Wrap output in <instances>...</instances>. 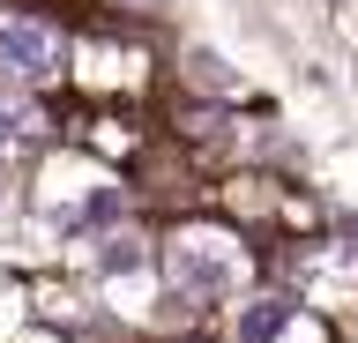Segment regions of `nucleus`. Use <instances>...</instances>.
Masks as SVG:
<instances>
[{"label":"nucleus","instance_id":"f03ea898","mask_svg":"<svg viewBox=\"0 0 358 343\" xmlns=\"http://www.w3.org/2000/svg\"><path fill=\"white\" fill-rule=\"evenodd\" d=\"M60 38L45 15H0V82H52Z\"/></svg>","mask_w":358,"mask_h":343},{"label":"nucleus","instance_id":"20e7f679","mask_svg":"<svg viewBox=\"0 0 358 343\" xmlns=\"http://www.w3.org/2000/svg\"><path fill=\"white\" fill-rule=\"evenodd\" d=\"M15 142H30V119L15 105H0V149H15Z\"/></svg>","mask_w":358,"mask_h":343},{"label":"nucleus","instance_id":"f257e3e1","mask_svg":"<svg viewBox=\"0 0 358 343\" xmlns=\"http://www.w3.org/2000/svg\"><path fill=\"white\" fill-rule=\"evenodd\" d=\"M164 269H172L179 291H194V298H224L231 284H239V254L224 247V239H209V231H187V239H172Z\"/></svg>","mask_w":358,"mask_h":343},{"label":"nucleus","instance_id":"7ed1b4c3","mask_svg":"<svg viewBox=\"0 0 358 343\" xmlns=\"http://www.w3.org/2000/svg\"><path fill=\"white\" fill-rule=\"evenodd\" d=\"M284 328H291V306H284V298H268V306H254V314L239 321V343H276Z\"/></svg>","mask_w":358,"mask_h":343}]
</instances>
